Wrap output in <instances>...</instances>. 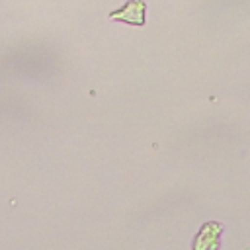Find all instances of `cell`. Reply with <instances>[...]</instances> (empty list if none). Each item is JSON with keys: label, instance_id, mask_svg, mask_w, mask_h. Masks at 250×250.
<instances>
[{"label": "cell", "instance_id": "obj_1", "mask_svg": "<svg viewBox=\"0 0 250 250\" xmlns=\"http://www.w3.org/2000/svg\"><path fill=\"white\" fill-rule=\"evenodd\" d=\"M145 2L143 0H131L123 10H119V12H113L109 18L111 20H125V21H129V23H143L145 21Z\"/></svg>", "mask_w": 250, "mask_h": 250}]
</instances>
